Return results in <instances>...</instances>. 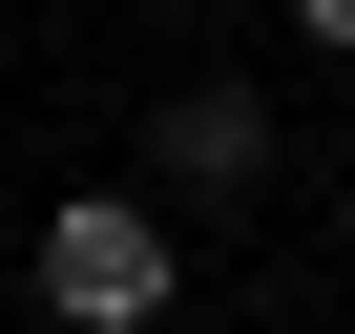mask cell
Returning a JSON list of instances; mask_svg holds the SVG:
<instances>
[{"instance_id": "1", "label": "cell", "mask_w": 355, "mask_h": 334, "mask_svg": "<svg viewBox=\"0 0 355 334\" xmlns=\"http://www.w3.org/2000/svg\"><path fill=\"white\" fill-rule=\"evenodd\" d=\"M21 272H42V313H63V334H167V292H189V230H167V188H63Z\"/></svg>"}, {"instance_id": "2", "label": "cell", "mask_w": 355, "mask_h": 334, "mask_svg": "<svg viewBox=\"0 0 355 334\" xmlns=\"http://www.w3.org/2000/svg\"><path fill=\"white\" fill-rule=\"evenodd\" d=\"M272 167H293L272 84H167V105H146V188H167V209H251Z\"/></svg>"}, {"instance_id": "3", "label": "cell", "mask_w": 355, "mask_h": 334, "mask_svg": "<svg viewBox=\"0 0 355 334\" xmlns=\"http://www.w3.org/2000/svg\"><path fill=\"white\" fill-rule=\"evenodd\" d=\"M272 21H293V42H313V63H355V0H272Z\"/></svg>"}]
</instances>
